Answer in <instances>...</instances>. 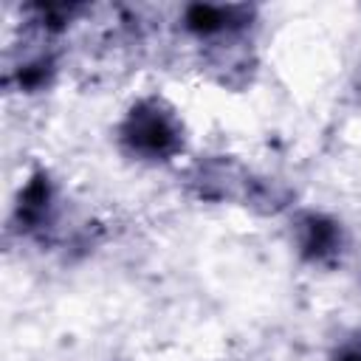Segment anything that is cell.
Here are the masks:
<instances>
[{"instance_id":"obj_5","label":"cell","mask_w":361,"mask_h":361,"mask_svg":"<svg viewBox=\"0 0 361 361\" xmlns=\"http://www.w3.org/2000/svg\"><path fill=\"white\" fill-rule=\"evenodd\" d=\"M259 20L254 3H186L178 14V25L197 45H212L234 37H251Z\"/></svg>"},{"instance_id":"obj_2","label":"cell","mask_w":361,"mask_h":361,"mask_svg":"<svg viewBox=\"0 0 361 361\" xmlns=\"http://www.w3.org/2000/svg\"><path fill=\"white\" fill-rule=\"evenodd\" d=\"M118 155L141 166H166L186 155L189 127L175 102L164 93H141L124 104L113 124Z\"/></svg>"},{"instance_id":"obj_4","label":"cell","mask_w":361,"mask_h":361,"mask_svg":"<svg viewBox=\"0 0 361 361\" xmlns=\"http://www.w3.org/2000/svg\"><path fill=\"white\" fill-rule=\"evenodd\" d=\"M62 189L48 166H31L8 206V231L23 240H48L59 231Z\"/></svg>"},{"instance_id":"obj_1","label":"cell","mask_w":361,"mask_h":361,"mask_svg":"<svg viewBox=\"0 0 361 361\" xmlns=\"http://www.w3.org/2000/svg\"><path fill=\"white\" fill-rule=\"evenodd\" d=\"M186 192L209 206H240L245 212L276 217L296 209L293 189L276 175L259 172L228 152H209L186 164Z\"/></svg>"},{"instance_id":"obj_6","label":"cell","mask_w":361,"mask_h":361,"mask_svg":"<svg viewBox=\"0 0 361 361\" xmlns=\"http://www.w3.org/2000/svg\"><path fill=\"white\" fill-rule=\"evenodd\" d=\"M28 48H23L20 56H14L6 68V87L17 90L20 96L45 93L54 87L59 76V51L54 48L56 39H45L37 34H28Z\"/></svg>"},{"instance_id":"obj_8","label":"cell","mask_w":361,"mask_h":361,"mask_svg":"<svg viewBox=\"0 0 361 361\" xmlns=\"http://www.w3.org/2000/svg\"><path fill=\"white\" fill-rule=\"evenodd\" d=\"M327 361H361V324L344 330L327 350Z\"/></svg>"},{"instance_id":"obj_7","label":"cell","mask_w":361,"mask_h":361,"mask_svg":"<svg viewBox=\"0 0 361 361\" xmlns=\"http://www.w3.org/2000/svg\"><path fill=\"white\" fill-rule=\"evenodd\" d=\"M85 11L87 6L82 3H28L20 8L23 31L45 39H59Z\"/></svg>"},{"instance_id":"obj_3","label":"cell","mask_w":361,"mask_h":361,"mask_svg":"<svg viewBox=\"0 0 361 361\" xmlns=\"http://www.w3.org/2000/svg\"><path fill=\"white\" fill-rule=\"evenodd\" d=\"M288 245L296 259L316 271H333L350 251V231L344 220L319 206H296L285 214Z\"/></svg>"}]
</instances>
